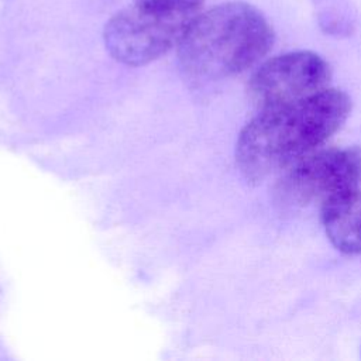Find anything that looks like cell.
Instances as JSON below:
<instances>
[{
    "mask_svg": "<svg viewBox=\"0 0 361 361\" xmlns=\"http://www.w3.org/2000/svg\"><path fill=\"white\" fill-rule=\"evenodd\" d=\"M350 111V96L330 87L261 109L237 138L235 164L240 173L248 183L262 182L329 140Z\"/></svg>",
    "mask_w": 361,
    "mask_h": 361,
    "instance_id": "obj_1",
    "label": "cell"
},
{
    "mask_svg": "<svg viewBox=\"0 0 361 361\" xmlns=\"http://www.w3.org/2000/svg\"><path fill=\"white\" fill-rule=\"evenodd\" d=\"M274 41L272 25L255 6L227 1L197 14L178 45V58L188 79L207 83L247 71Z\"/></svg>",
    "mask_w": 361,
    "mask_h": 361,
    "instance_id": "obj_2",
    "label": "cell"
},
{
    "mask_svg": "<svg viewBox=\"0 0 361 361\" xmlns=\"http://www.w3.org/2000/svg\"><path fill=\"white\" fill-rule=\"evenodd\" d=\"M203 3L151 6L135 3L117 11L104 25L103 41L117 62L147 65L178 47Z\"/></svg>",
    "mask_w": 361,
    "mask_h": 361,
    "instance_id": "obj_3",
    "label": "cell"
},
{
    "mask_svg": "<svg viewBox=\"0 0 361 361\" xmlns=\"http://www.w3.org/2000/svg\"><path fill=\"white\" fill-rule=\"evenodd\" d=\"M361 180L358 148H329L309 152L295 161L278 183L276 195L288 206H323L333 197L353 190Z\"/></svg>",
    "mask_w": 361,
    "mask_h": 361,
    "instance_id": "obj_4",
    "label": "cell"
},
{
    "mask_svg": "<svg viewBox=\"0 0 361 361\" xmlns=\"http://www.w3.org/2000/svg\"><path fill=\"white\" fill-rule=\"evenodd\" d=\"M329 63L316 52L292 51L258 66L248 80V94L261 109L299 100L327 87Z\"/></svg>",
    "mask_w": 361,
    "mask_h": 361,
    "instance_id": "obj_5",
    "label": "cell"
},
{
    "mask_svg": "<svg viewBox=\"0 0 361 361\" xmlns=\"http://www.w3.org/2000/svg\"><path fill=\"white\" fill-rule=\"evenodd\" d=\"M322 220L330 243L338 251L361 255V190L358 188L324 203Z\"/></svg>",
    "mask_w": 361,
    "mask_h": 361,
    "instance_id": "obj_6",
    "label": "cell"
},
{
    "mask_svg": "<svg viewBox=\"0 0 361 361\" xmlns=\"http://www.w3.org/2000/svg\"><path fill=\"white\" fill-rule=\"evenodd\" d=\"M320 25L330 34H348L354 28V17L344 0H316Z\"/></svg>",
    "mask_w": 361,
    "mask_h": 361,
    "instance_id": "obj_7",
    "label": "cell"
},
{
    "mask_svg": "<svg viewBox=\"0 0 361 361\" xmlns=\"http://www.w3.org/2000/svg\"><path fill=\"white\" fill-rule=\"evenodd\" d=\"M141 4L151 6H165V4H183V3H203V0H134Z\"/></svg>",
    "mask_w": 361,
    "mask_h": 361,
    "instance_id": "obj_8",
    "label": "cell"
}]
</instances>
